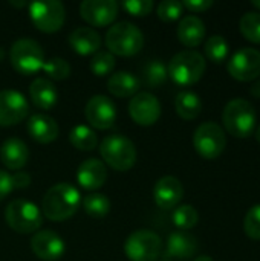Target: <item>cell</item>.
<instances>
[{
	"instance_id": "7402d4cb",
	"label": "cell",
	"mask_w": 260,
	"mask_h": 261,
	"mask_svg": "<svg viewBox=\"0 0 260 261\" xmlns=\"http://www.w3.org/2000/svg\"><path fill=\"white\" fill-rule=\"evenodd\" d=\"M69 44L78 55H93L101 47V37L92 28L81 26L69 35Z\"/></svg>"
},
{
	"instance_id": "cb8c5ba5",
	"label": "cell",
	"mask_w": 260,
	"mask_h": 261,
	"mask_svg": "<svg viewBox=\"0 0 260 261\" xmlns=\"http://www.w3.org/2000/svg\"><path fill=\"white\" fill-rule=\"evenodd\" d=\"M29 96L35 107L41 110H49L57 104L58 93L52 81L46 78H37L29 86Z\"/></svg>"
},
{
	"instance_id": "1f68e13d",
	"label": "cell",
	"mask_w": 260,
	"mask_h": 261,
	"mask_svg": "<svg viewBox=\"0 0 260 261\" xmlns=\"http://www.w3.org/2000/svg\"><path fill=\"white\" fill-rule=\"evenodd\" d=\"M239 29L248 41L260 44V12H245L241 17Z\"/></svg>"
},
{
	"instance_id": "d4e9b609",
	"label": "cell",
	"mask_w": 260,
	"mask_h": 261,
	"mask_svg": "<svg viewBox=\"0 0 260 261\" xmlns=\"http://www.w3.org/2000/svg\"><path fill=\"white\" fill-rule=\"evenodd\" d=\"M141 87V81L130 72H115L107 80V90L116 98L135 96Z\"/></svg>"
},
{
	"instance_id": "d590c367",
	"label": "cell",
	"mask_w": 260,
	"mask_h": 261,
	"mask_svg": "<svg viewBox=\"0 0 260 261\" xmlns=\"http://www.w3.org/2000/svg\"><path fill=\"white\" fill-rule=\"evenodd\" d=\"M244 229L251 240H260V205L250 208L244 220Z\"/></svg>"
},
{
	"instance_id": "277c9868",
	"label": "cell",
	"mask_w": 260,
	"mask_h": 261,
	"mask_svg": "<svg viewBox=\"0 0 260 261\" xmlns=\"http://www.w3.org/2000/svg\"><path fill=\"white\" fill-rule=\"evenodd\" d=\"M225 130L234 138H250L256 130V110L247 99H231L222 112Z\"/></svg>"
},
{
	"instance_id": "ac0fdd59",
	"label": "cell",
	"mask_w": 260,
	"mask_h": 261,
	"mask_svg": "<svg viewBox=\"0 0 260 261\" xmlns=\"http://www.w3.org/2000/svg\"><path fill=\"white\" fill-rule=\"evenodd\" d=\"M107 180V168L103 161L90 158L80 164L77 170V182L87 191L101 188Z\"/></svg>"
},
{
	"instance_id": "f546056e",
	"label": "cell",
	"mask_w": 260,
	"mask_h": 261,
	"mask_svg": "<svg viewBox=\"0 0 260 261\" xmlns=\"http://www.w3.org/2000/svg\"><path fill=\"white\" fill-rule=\"evenodd\" d=\"M204 50H205V55H207V58L210 61H213L216 64H221L228 57L230 44H228V41L222 35H211L205 41Z\"/></svg>"
},
{
	"instance_id": "e575fe53",
	"label": "cell",
	"mask_w": 260,
	"mask_h": 261,
	"mask_svg": "<svg viewBox=\"0 0 260 261\" xmlns=\"http://www.w3.org/2000/svg\"><path fill=\"white\" fill-rule=\"evenodd\" d=\"M182 12H184L182 2H176V0H164L156 8L158 17L166 23L176 21L182 15Z\"/></svg>"
},
{
	"instance_id": "8fae6325",
	"label": "cell",
	"mask_w": 260,
	"mask_h": 261,
	"mask_svg": "<svg viewBox=\"0 0 260 261\" xmlns=\"http://www.w3.org/2000/svg\"><path fill=\"white\" fill-rule=\"evenodd\" d=\"M228 73L238 81H253L260 76V52L253 47L239 49L228 61Z\"/></svg>"
},
{
	"instance_id": "7bdbcfd3",
	"label": "cell",
	"mask_w": 260,
	"mask_h": 261,
	"mask_svg": "<svg viewBox=\"0 0 260 261\" xmlns=\"http://www.w3.org/2000/svg\"><path fill=\"white\" fill-rule=\"evenodd\" d=\"M12 6H17V8H21V6H26V2H9Z\"/></svg>"
},
{
	"instance_id": "5b68a950",
	"label": "cell",
	"mask_w": 260,
	"mask_h": 261,
	"mask_svg": "<svg viewBox=\"0 0 260 261\" xmlns=\"http://www.w3.org/2000/svg\"><path fill=\"white\" fill-rule=\"evenodd\" d=\"M103 161L116 171H129L136 164L135 144L123 135L106 136L100 145Z\"/></svg>"
},
{
	"instance_id": "9c48e42d",
	"label": "cell",
	"mask_w": 260,
	"mask_h": 261,
	"mask_svg": "<svg viewBox=\"0 0 260 261\" xmlns=\"http://www.w3.org/2000/svg\"><path fill=\"white\" fill-rule=\"evenodd\" d=\"M161 251V237L150 229H138L132 232L124 243V252L130 261H156Z\"/></svg>"
},
{
	"instance_id": "4dcf8cb0",
	"label": "cell",
	"mask_w": 260,
	"mask_h": 261,
	"mask_svg": "<svg viewBox=\"0 0 260 261\" xmlns=\"http://www.w3.org/2000/svg\"><path fill=\"white\" fill-rule=\"evenodd\" d=\"M172 220L175 223V226L178 228V231H188L192 228H195L199 222V214L195 210V206L192 205H181L178 208H175Z\"/></svg>"
},
{
	"instance_id": "30bf717a",
	"label": "cell",
	"mask_w": 260,
	"mask_h": 261,
	"mask_svg": "<svg viewBox=\"0 0 260 261\" xmlns=\"http://www.w3.org/2000/svg\"><path fill=\"white\" fill-rule=\"evenodd\" d=\"M29 17L32 24L46 34H52L61 29L66 20L64 5L58 0L34 2L29 5Z\"/></svg>"
},
{
	"instance_id": "ffe728a7",
	"label": "cell",
	"mask_w": 260,
	"mask_h": 261,
	"mask_svg": "<svg viewBox=\"0 0 260 261\" xmlns=\"http://www.w3.org/2000/svg\"><path fill=\"white\" fill-rule=\"evenodd\" d=\"M26 130L29 136L38 144H51L58 138L60 128L54 118L44 113H35L28 119Z\"/></svg>"
},
{
	"instance_id": "b9f144b4",
	"label": "cell",
	"mask_w": 260,
	"mask_h": 261,
	"mask_svg": "<svg viewBox=\"0 0 260 261\" xmlns=\"http://www.w3.org/2000/svg\"><path fill=\"white\" fill-rule=\"evenodd\" d=\"M193 261H213V258L208 257V255H199V257H196Z\"/></svg>"
},
{
	"instance_id": "5bb4252c",
	"label": "cell",
	"mask_w": 260,
	"mask_h": 261,
	"mask_svg": "<svg viewBox=\"0 0 260 261\" xmlns=\"http://www.w3.org/2000/svg\"><path fill=\"white\" fill-rule=\"evenodd\" d=\"M84 116L90 127L97 130H109L115 124L116 107L110 98L104 95H95L87 101Z\"/></svg>"
},
{
	"instance_id": "9a60e30c",
	"label": "cell",
	"mask_w": 260,
	"mask_h": 261,
	"mask_svg": "<svg viewBox=\"0 0 260 261\" xmlns=\"http://www.w3.org/2000/svg\"><path fill=\"white\" fill-rule=\"evenodd\" d=\"M29 113L26 98L17 90L0 92V127H11L21 122Z\"/></svg>"
},
{
	"instance_id": "3957f363",
	"label": "cell",
	"mask_w": 260,
	"mask_h": 261,
	"mask_svg": "<svg viewBox=\"0 0 260 261\" xmlns=\"http://www.w3.org/2000/svg\"><path fill=\"white\" fill-rule=\"evenodd\" d=\"M207 63L205 58L196 50L178 52L167 66V73L172 81L178 86L187 87L196 84L205 73Z\"/></svg>"
},
{
	"instance_id": "2e32d148",
	"label": "cell",
	"mask_w": 260,
	"mask_h": 261,
	"mask_svg": "<svg viewBox=\"0 0 260 261\" xmlns=\"http://www.w3.org/2000/svg\"><path fill=\"white\" fill-rule=\"evenodd\" d=\"M31 249L43 261H57L60 260L64 254V240L54 231L44 229L38 231L31 239Z\"/></svg>"
},
{
	"instance_id": "484cf974",
	"label": "cell",
	"mask_w": 260,
	"mask_h": 261,
	"mask_svg": "<svg viewBox=\"0 0 260 261\" xmlns=\"http://www.w3.org/2000/svg\"><path fill=\"white\" fill-rule=\"evenodd\" d=\"M175 110L182 119L193 121L202 112V101L198 93L184 90V92H179L175 98Z\"/></svg>"
},
{
	"instance_id": "f6af8a7d",
	"label": "cell",
	"mask_w": 260,
	"mask_h": 261,
	"mask_svg": "<svg viewBox=\"0 0 260 261\" xmlns=\"http://www.w3.org/2000/svg\"><path fill=\"white\" fill-rule=\"evenodd\" d=\"M254 136H256V139L260 142V125L256 128V130H254Z\"/></svg>"
},
{
	"instance_id": "603a6c76",
	"label": "cell",
	"mask_w": 260,
	"mask_h": 261,
	"mask_svg": "<svg viewBox=\"0 0 260 261\" xmlns=\"http://www.w3.org/2000/svg\"><path fill=\"white\" fill-rule=\"evenodd\" d=\"M178 40L187 47H198L205 37V24L196 15L184 17L178 24Z\"/></svg>"
},
{
	"instance_id": "8992f818",
	"label": "cell",
	"mask_w": 260,
	"mask_h": 261,
	"mask_svg": "<svg viewBox=\"0 0 260 261\" xmlns=\"http://www.w3.org/2000/svg\"><path fill=\"white\" fill-rule=\"evenodd\" d=\"M8 226L18 234H32L43 225V217L35 203L25 199L12 200L5 210Z\"/></svg>"
},
{
	"instance_id": "d6986e66",
	"label": "cell",
	"mask_w": 260,
	"mask_h": 261,
	"mask_svg": "<svg viewBox=\"0 0 260 261\" xmlns=\"http://www.w3.org/2000/svg\"><path fill=\"white\" fill-rule=\"evenodd\" d=\"M199 249L198 239L187 231H175L169 236L166 255L175 260H190Z\"/></svg>"
},
{
	"instance_id": "74e56055",
	"label": "cell",
	"mask_w": 260,
	"mask_h": 261,
	"mask_svg": "<svg viewBox=\"0 0 260 261\" xmlns=\"http://www.w3.org/2000/svg\"><path fill=\"white\" fill-rule=\"evenodd\" d=\"M182 6L190 12H205L213 6V0H185Z\"/></svg>"
},
{
	"instance_id": "836d02e7",
	"label": "cell",
	"mask_w": 260,
	"mask_h": 261,
	"mask_svg": "<svg viewBox=\"0 0 260 261\" xmlns=\"http://www.w3.org/2000/svg\"><path fill=\"white\" fill-rule=\"evenodd\" d=\"M41 70L55 81H63L66 78H69L70 75V66L66 60L60 58V57H54L48 61H44Z\"/></svg>"
},
{
	"instance_id": "7a4b0ae2",
	"label": "cell",
	"mask_w": 260,
	"mask_h": 261,
	"mask_svg": "<svg viewBox=\"0 0 260 261\" xmlns=\"http://www.w3.org/2000/svg\"><path fill=\"white\" fill-rule=\"evenodd\" d=\"M106 46L113 57H133L144 47V34L136 24L120 21L107 29Z\"/></svg>"
},
{
	"instance_id": "52a82bcc",
	"label": "cell",
	"mask_w": 260,
	"mask_h": 261,
	"mask_svg": "<svg viewBox=\"0 0 260 261\" xmlns=\"http://www.w3.org/2000/svg\"><path fill=\"white\" fill-rule=\"evenodd\" d=\"M9 60L14 70L21 75H34L44 64V52L41 46L31 38L17 40L9 50Z\"/></svg>"
},
{
	"instance_id": "4fadbf2b",
	"label": "cell",
	"mask_w": 260,
	"mask_h": 261,
	"mask_svg": "<svg viewBox=\"0 0 260 261\" xmlns=\"http://www.w3.org/2000/svg\"><path fill=\"white\" fill-rule=\"evenodd\" d=\"M118 11L120 5L115 0H84L80 5L81 18L95 28L112 24L118 17Z\"/></svg>"
},
{
	"instance_id": "6da1fadb",
	"label": "cell",
	"mask_w": 260,
	"mask_h": 261,
	"mask_svg": "<svg viewBox=\"0 0 260 261\" xmlns=\"http://www.w3.org/2000/svg\"><path fill=\"white\" fill-rule=\"evenodd\" d=\"M80 203V191L74 185L63 182L46 191L41 200V210L44 217L51 222H64L78 211Z\"/></svg>"
},
{
	"instance_id": "7c38bea8",
	"label": "cell",
	"mask_w": 260,
	"mask_h": 261,
	"mask_svg": "<svg viewBox=\"0 0 260 261\" xmlns=\"http://www.w3.org/2000/svg\"><path fill=\"white\" fill-rule=\"evenodd\" d=\"M129 115L138 125L150 127L161 118V102L149 92H139L129 102Z\"/></svg>"
},
{
	"instance_id": "44dd1931",
	"label": "cell",
	"mask_w": 260,
	"mask_h": 261,
	"mask_svg": "<svg viewBox=\"0 0 260 261\" xmlns=\"http://www.w3.org/2000/svg\"><path fill=\"white\" fill-rule=\"evenodd\" d=\"M0 159L8 170L18 171L28 164L29 150L21 139L9 138L0 147Z\"/></svg>"
},
{
	"instance_id": "f35d334b",
	"label": "cell",
	"mask_w": 260,
	"mask_h": 261,
	"mask_svg": "<svg viewBox=\"0 0 260 261\" xmlns=\"http://www.w3.org/2000/svg\"><path fill=\"white\" fill-rule=\"evenodd\" d=\"M11 180H12V188L14 190H21V188H26L29 187L31 184V176L25 171H17L11 176Z\"/></svg>"
},
{
	"instance_id": "f1b7e54d",
	"label": "cell",
	"mask_w": 260,
	"mask_h": 261,
	"mask_svg": "<svg viewBox=\"0 0 260 261\" xmlns=\"http://www.w3.org/2000/svg\"><path fill=\"white\" fill-rule=\"evenodd\" d=\"M83 208L86 214L90 216L92 219H103L109 214L112 203L107 196L100 193H92L83 199Z\"/></svg>"
},
{
	"instance_id": "ee69618b",
	"label": "cell",
	"mask_w": 260,
	"mask_h": 261,
	"mask_svg": "<svg viewBox=\"0 0 260 261\" xmlns=\"http://www.w3.org/2000/svg\"><path fill=\"white\" fill-rule=\"evenodd\" d=\"M251 5H253L256 9H259L260 11V0H253V2H251Z\"/></svg>"
},
{
	"instance_id": "4316f807",
	"label": "cell",
	"mask_w": 260,
	"mask_h": 261,
	"mask_svg": "<svg viewBox=\"0 0 260 261\" xmlns=\"http://www.w3.org/2000/svg\"><path fill=\"white\" fill-rule=\"evenodd\" d=\"M69 141L81 151H92L98 147V136L87 125H75L69 133Z\"/></svg>"
},
{
	"instance_id": "60d3db41",
	"label": "cell",
	"mask_w": 260,
	"mask_h": 261,
	"mask_svg": "<svg viewBox=\"0 0 260 261\" xmlns=\"http://www.w3.org/2000/svg\"><path fill=\"white\" fill-rule=\"evenodd\" d=\"M250 93H251L254 98L260 99V81H256V83L250 87Z\"/></svg>"
},
{
	"instance_id": "d6a6232c",
	"label": "cell",
	"mask_w": 260,
	"mask_h": 261,
	"mask_svg": "<svg viewBox=\"0 0 260 261\" xmlns=\"http://www.w3.org/2000/svg\"><path fill=\"white\" fill-rule=\"evenodd\" d=\"M89 67L95 76H106L115 69V57L109 50H98L93 54Z\"/></svg>"
},
{
	"instance_id": "ba28073f",
	"label": "cell",
	"mask_w": 260,
	"mask_h": 261,
	"mask_svg": "<svg viewBox=\"0 0 260 261\" xmlns=\"http://www.w3.org/2000/svg\"><path fill=\"white\" fill-rule=\"evenodd\" d=\"M193 145L201 158L207 161L218 159L227 147L225 132L216 122H204L195 130Z\"/></svg>"
},
{
	"instance_id": "ab89813d",
	"label": "cell",
	"mask_w": 260,
	"mask_h": 261,
	"mask_svg": "<svg viewBox=\"0 0 260 261\" xmlns=\"http://www.w3.org/2000/svg\"><path fill=\"white\" fill-rule=\"evenodd\" d=\"M12 180H11V174H8L6 171L0 170V202L12 191Z\"/></svg>"
},
{
	"instance_id": "83f0119b",
	"label": "cell",
	"mask_w": 260,
	"mask_h": 261,
	"mask_svg": "<svg viewBox=\"0 0 260 261\" xmlns=\"http://www.w3.org/2000/svg\"><path fill=\"white\" fill-rule=\"evenodd\" d=\"M167 66L161 60L149 61L143 69V81L147 87L158 89L167 81Z\"/></svg>"
},
{
	"instance_id": "e0dca14e",
	"label": "cell",
	"mask_w": 260,
	"mask_h": 261,
	"mask_svg": "<svg viewBox=\"0 0 260 261\" xmlns=\"http://www.w3.org/2000/svg\"><path fill=\"white\" fill-rule=\"evenodd\" d=\"M184 197V187L181 180L175 176L161 177L153 188V199L158 208L172 210L179 205Z\"/></svg>"
},
{
	"instance_id": "8d00e7d4",
	"label": "cell",
	"mask_w": 260,
	"mask_h": 261,
	"mask_svg": "<svg viewBox=\"0 0 260 261\" xmlns=\"http://www.w3.org/2000/svg\"><path fill=\"white\" fill-rule=\"evenodd\" d=\"M121 6L133 17H146L153 9L152 0H126L121 3Z\"/></svg>"
}]
</instances>
